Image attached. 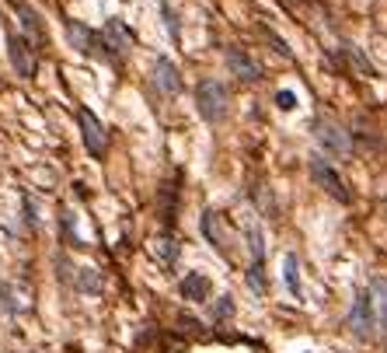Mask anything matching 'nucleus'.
I'll return each mask as SVG.
<instances>
[{"label": "nucleus", "instance_id": "nucleus-1", "mask_svg": "<svg viewBox=\"0 0 387 353\" xmlns=\"http://www.w3.org/2000/svg\"><path fill=\"white\" fill-rule=\"evenodd\" d=\"M196 109L206 123H223L227 112H230V91L223 81H213V77H203L196 85Z\"/></svg>", "mask_w": 387, "mask_h": 353}, {"label": "nucleus", "instance_id": "nucleus-2", "mask_svg": "<svg viewBox=\"0 0 387 353\" xmlns=\"http://www.w3.org/2000/svg\"><path fill=\"white\" fill-rule=\"evenodd\" d=\"M67 28V39H70V45L77 49V53H84V56H91V60H105V63H119V56L108 49V43L94 32V28H87V25H81V21H67L63 25Z\"/></svg>", "mask_w": 387, "mask_h": 353}, {"label": "nucleus", "instance_id": "nucleus-3", "mask_svg": "<svg viewBox=\"0 0 387 353\" xmlns=\"http://www.w3.org/2000/svg\"><path fill=\"white\" fill-rule=\"evenodd\" d=\"M314 140L328 158H352V136L335 119H318L314 123Z\"/></svg>", "mask_w": 387, "mask_h": 353}, {"label": "nucleus", "instance_id": "nucleus-4", "mask_svg": "<svg viewBox=\"0 0 387 353\" xmlns=\"http://www.w3.org/2000/svg\"><path fill=\"white\" fill-rule=\"evenodd\" d=\"M35 53L39 49L28 43L25 36H7V56H11V67H14L18 77H25V81L35 77V70H39V56Z\"/></svg>", "mask_w": 387, "mask_h": 353}, {"label": "nucleus", "instance_id": "nucleus-5", "mask_svg": "<svg viewBox=\"0 0 387 353\" xmlns=\"http://www.w3.org/2000/svg\"><path fill=\"white\" fill-rule=\"evenodd\" d=\"M77 123H81V140H84L87 154H91V158H101L105 147H108V136H105L101 119H98L87 105H77Z\"/></svg>", "mask_w": 387, "mask_h": 353}, {"label": "nucleus", "instance_id": "nucleus-6", "mask_svg": "<svg viewBox=\"0 0 387 353\" xmlns=\"http://www.w3.org/2000/svg\"><path fill=\"white\" fill-rule=\"evenodd\" d=\"M310 178H314V182H318V185L332 196V200H339V203H349V200H352V196H349V189H345L342 175H339V172H335V168L321 158V154H314V158H310Z\"/></svg>", "mask_w": 387, "mask_h": 353}, {"label": "nucleus", "instance_id": "nucleus-7", "mask_svg": "<svg viewBox=\"0 0 387 353\" xmlns=\"http://www.w3.org/2000/svg\"><path fill=\"white\" fill-rule=\"evenodd\" d=\"M374 325H377L374 294H370V290H359L356 301H352V308H349V329H352L359 340H366V336H374Z\"/></svg>", "mask_w": 387, "mask_h": 353}, {"label": "nucleus", "instance_id": "nucleus-8", "mask_svg": "<svg viewBox=\"0 0 387 353\" xmlns=\"http://www.w3.org/2000/svg\"><path fill=\"white\" fill-rule=\"evenodd\" d=\"M227 67H230V74H234L241 85H255V81H262V67H258L241 45H230V49H227Z\"/></svg>", "mask_w": 387, "mask_h": 353}, {"label": "nucleus", "instance_id": "nucleus-9", "mask_svg": "<svg viewBox=\"0 0 387 353\" xmlns=\"http://www.w3.org/2000/svg\"><path fill=\"white\" fill-rule=\"evenodd\" d=\"M11 7H14V14L21 18L25 39L35 45V49H43V45H45V25H43V18H39V11H32L25 0H11Z\"/></svg>", "mask_w": 387, "mask_h": 353}, {"label": "nucleus", "instance_id": "nucleus-10", "mask_svg": "<svg viewBox=\"0 0 387 353\" xmlns=\"http://www.w3.org/2000/svg\"><path fill=\"white\" fill-rule=\"evenodd\" d=\"M101 39L108 43V49H112L116 56L129 53V49H133V43H136V39H133V32L126 28V21H123V18H108V21H105V28H101Z\"/></svg>", "mask_w": 387, "mask_h": 353}, {"label": "nucleus", "instance_id": "nucleus-11", "mask_svg": "<svg viewBox=\"0 0 387 353\" xmlns=\"http://www.w3.org/2000/svg\"><path fill=\"white\" fill-rule=\"evenodd\" d=\"M154 85L164 91V94H178L181 91V74L168 56H157L154 60Z\"/></svg>", "mask_w": 387, "mask_h": 353}, {"label": "nucleus", "instance_id": "nucleus-12", "mask_svg": "<svg viewBox=\"0 0 387 353\" xmlns=\"http://www.w3.org/2000/svg\"><path fill=\"white\" fill-rule=\"evenodd\" d=\"M181 172H174L172 182H164L161 185V224H164V231H172L174 227V214H178V192H181Z\"/></svg>", "mask_w": 387, "mask_h": 353}, {"label": "nucleus", "instance_id": "nucleus-13", "mask_svg": "<svg viewBox=\"0 0 387 353\" xmlns=\"http://www.w3.org/2000/svg\"><path fill=\"white\" fill-rule=\"evenodd\" d=\"M203 234H206V241L213 245L220 256H227V234H223V217H220L216 210H206V214H203Z\"/></svg>", "mask_w": 387, "mask_h": 353}, {"label": "nucleus", "instance_id": "nucleus-14", "mask_svg": "<svg viewBox=\"0 0 387 353\" xmlns=\"http://www.w3.org/2000/svg\"><path fill=\"white\" fill-rule=\"evenodd\" d=\"M210 290H213V287H210V280H206L203 273H189V276L181 280V298H185V301L203 305V301L210 298Z\"/></svg>", "mask_w": 387, "mask_h": 353}, {"label": "nucleus", "instance_id": "nucleus-15", "mask_svg": "<svg viewBox=\"0 0 387 353\" xmlns=\"http://www.w3.org/2000/svg\"><path fill=\"white\" fill-rule=\"evenodd\" d=\"M339 60H342V67L345 70H359V74H366V77H374V63L359 53V45H349V43H342L339 45Z\"/></svg>", "mask_w": 387, "mask_h": 353}, {"label": "nucleus", "instance_id": "nucleus-16", "mask_svg": "<svg viewBox=\"0 0 387 353\" xmlns=\"http://www.w3.org/2000/svg\"><path fill=\"white\" fill-rule=\"evenodd\" d=\"M245 238H248V252H252V263H265V234L258 221L245 217Z\"/></svg>", "mask_w": 387, "mask_h": 353}, {"label": "nucleus", "instance_id": "nucleus-17", "mask_svg": "<svg viewBox=\"0 0 387 353\" xmlns=\"http://www.w3.org/2000/svg\"><path fill=\"white\" fill-rule=\"evenodd\" d=\"M283 280H286V290L293 298H301V263L293 252H286V259H283Z\"/></svg>", "mask_w": 387, "mask_h": 353}, {"label": "nucleus", "instance_id": "nucleus-18", "mask_svg": "<svg viewBox=\"0 0 387 353\" xmlns=\"http://www.w3.org/2000/svg\"><path fill=\"white\" fill-rule=\"evenodd\" d=\"M154 256H157L164 266H174V259H178V241H174L168 231H164V234L154 241Z\"/></svg>", "mask_w": 387, "mask_h": 353}, {"label": "nucleus", "instance_id": "nucleus-19", "mask_svg": "<svg viewBox=\"0 0 387 353\" xmlns=\"http://www.w3.org/2000/svg\"><path fill=\"white\" fill-rule=\"evenodd\" d=\"M370 290L377 294V298H374V301H377V322L384 325V332H387V280H381V276H377Z\"/></svg>", "mask_w": 387, "mask_h": 353}, {"label": "nucleus", "instance_id": "nucleus-20", "mask_svg": "<svg viewBox=\"0 0 387 353\" xmlns=\"http://www.w3.org/2000/svg\"><path fill=\"white\" fill-rule=\"evenodd\" d=\"M74 287H77V290H84V294H101V280H98V273H94V269H87V266L77 273Z\"/></svg>", "mask_w": 387, "mask_h": 353}, {"label": "nucleus", "instance_id": "nucleus-21", "mask_svg": "<svg viewBox=\"0 0 387 353\" xmlns=\"http://www.w3.org/2000/svg\"><path fill=\"white\" fill-rule=\"evenodd\" d=\"M60 224H63V241H67V245H74V249H81L84 241L77 238V231H74V214H70L67 207L60 210Z\"/></svg>", "mask_w": 387, "mask_h": 353}, {"label": "nucleus", "instance_id": "nucleus-22", "mask_svg": "<svg viewBox=\"0 0 387 353\" xmlns=\"http://www.w3.org/2000/svg\"><path fill=\"white\" fill-rule=\"evenodd\" d=\"M262 36H265V43L272 45V49H276V53H279L283 60H293V49H290V45L283 43V39H279L276 32H269V28H262Z\"/></svg>", "mask_w": 387, "mask_h": 353}, {"label": "nucleus", "instance_id": "nucleus-23", "mask_svg": "<svg viewBox=\"0 0 387 353\" xmlns=\"http://www.w3.org/2000/svg\"><path fill=\"white\" fill-rule=\"evenodd\" d=\"M161 14H164V25H168L172 39L178 43V36H181V32H178V14H174V7L168 4V0H161Z\"/></svg>", "mask_w": 387, "mask_h": 353}, {"label": "nucleus", "instance_id": "nucleus-24", "mask_svg": "<svg viewBox=\"0 0 387 353\" xmlns=\"http://www.w3.org/2000/svg\"><path fill=\"white\" fill-rule=\"evenodd\" d=\"M276 105H279L283 112H290V109L297 105V94H293V91H276Z\"/></svg>", "mask_w": 387, "mask_h": 353}, {"label": "nucleus", "instance_id": "nucleus-25", "mask_svg": "<svg viewBox=\"0 0 387 353\" xmlns=\"http://www.w3.org/2000/svg\"><path fill=\"white\" fill-rule=\"evenodd\" d=\"M25 224H28V227H35V203H32L28 196H25Z\"/></svg>", "mask_w": 387, "mask_h": 353}]
</instances>
